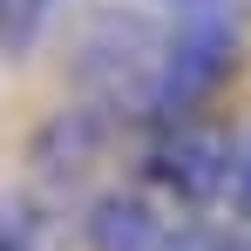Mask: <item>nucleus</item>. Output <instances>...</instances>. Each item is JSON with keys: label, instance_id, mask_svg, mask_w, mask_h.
<instances>
[{"label": "nucleus", "instance_id": "6", "mask_svg": "<svg viewBox=\"0 0 251 251\" xmlns=\"http://www.w3.org/2000/svg\"><path fill=\"white\" fill-rule=\"evenodd\" d=\"M75 0H14L7 7V61H21V54H34L48 41V27L68 14Z\"/></svg>", "mask_w": 251, "mask_h": 251}, {"label": "nucleus", "instance_id": "4", "mask_svg": "<svg viewBox=\"0 0 251 251\" xmlns=\"http://www.w3.org/2000/svg\"><path fill=\"white\" fill-rule=\"evenodd\" d=\"M170 217L143 183H102L75 204V231H82V251H163Z\"/></svg>", "mask_w": 251, "mask_h": 251}, {"label": "nucleus", "instance_id": "5", "mask_svg": "<svg viewBox=\"0 0 251 251\" xmlns=\"http://www.w3.org/2000/svg\"><path fill=\"white\" fill-rule=\"evenodd\" d=\"M48 217L54 210L21 183V190H0V251H48Z\"/></svg>", "mask_w": 251, "mask_h": 251}, {"label": "nucleus", "instance_id": "3", "mask_svg": "<svg viewBox=\"0 0 251 251\" xmlns=\"http://www.w3.org/2000/svg\"><path fill=\"white\" fill-rule=\"evenodd\" d=\"M129 136H136V123H123L116 109L68 95V102L27 136V190H34L48 210L54 204H82L88 190H102L95 170L109 163Z\"/></svg>", "mask_w": 251, "mask_h": 251}, {"label": "nucleus", "instance_id": "8", "mask_svg": "<svg viewBox=\"0 0 251 251\" xmlns=\"http://www.w3.org/2000/svg\"><path fill=\"white\" fill-rule=\"evenodd\" d=\"M7 7H14V0H0V61H7Z\"/></svg>", "mask_w": 251, "mask_h": 251}, {"label": "nucleus", "instance_id": "7", "mask_svg": "<svg viewBox=\"0 0 251 251\" xmlns=\"http://www.w3.org/2000/svg\"><path fill=\"white\" fill-rule=\"evenodd\" d=\"M224 217L251 224V129L238 136V156H231V190H224Z\"/></svg>", "mask_w": 251, "mask_h": 251}, {"label": "nucleus", "instance_id": "1", "mask_svg": "<svg viewBox=\"0 0 251 251\" xmlns=\"http://www.w3.org/2000/svg\"><path fill=\"white\" fill-rule=\"evenodd\" d=\"M156 54H163V14L150 7H88L68 34V54H61V75H68V95L82 102H102L116 109L123 123L143 129V109H150V82H156Z\"/></svg>", "mask_w": 251, "mask_h": 251}, {"label": "nucleus", "instance_id": "2", "mask_svg": "<svg viewBox=\"0 0 251 251\" xmlns=\"http://www.w3.org/2000/svg\"><path fill=\"white\" fill-rule=\"evenodd\" d=\"M231 156H238V136L210 116L136 129V183L170 217H217L231 190Z\"/></svg>", "mask_w": 251, "mask_h": 251}]
</instances>
